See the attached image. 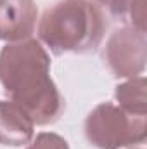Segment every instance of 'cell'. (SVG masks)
Returning <instances> with one entry per match:
<instances>
[{"label":"cell","mask_w":147,"mask_h":149,"mask_svg":"<svg viewBox=\"0 0 147 149\" xmlns=\"http://www.w3.org/2000/svg\"><path fill=\"white\" fill-rule=\"evenodd\" d=\"M35 123L28 113L10 101H0V144L10 148L26 146L33 139Z\"/></svg>","instance_id":"6"},{"label":"cell","mask_w":147,"mask_h":149,"mask_svg":"<svg viewBox=\"0 0 147 149\" xmlns=\"http://www.w3.org/2000/svg\"><path fill=\"white\" fill-rule=\"evenodd\" d=\"M104 64L114 78H133L146 71L147 37L132 26H121L111 33L102 50Z\"/></svg>","instance_id":"4"},{"label":"cell","mask_w":147,"mask_h":149,"mask_svg":"<svg viewBox=\"0 0 147 149\" xmlns=\"http://www.w3.org/2000/svg\"><path fill=\"white\" fill-rule=\"evenodd\" d=\"M0 85L10 102L37 127L55 123L66 101L50 76V56L37 38L5 43L0 50Z\"/></svg>","instance_id":"1"},{"label":"cell","mask_w":147,"mask_h":149,"mask_svg":"<svg viewBox=\"0 0 147 149\" xmlns=\"http://www.w3.org/2000/svg\"><path fill=\"white\" fill-rule=\"evenodd\" d=\"M90 2H94V3H97V5H104V7H107V3H109L111 0H90Z\"/></svg>","instance_id":"10"},{"label":"cell","mask_w":147,"mask_h":149,"mask_svg":"<svg viewBox=\"0 0 147 149\" xmlns=\"http://www.w3.org/2000/svg\"><path fill=\"white\" fill-rule=\"evenodd\" d=\"M147 80L139 74L133 78H126V81L118 83L114 90V99L118 106L133 114H147Z\"/></svg>","instance_id":"7"},{"label":"cell","mask_w":147,"mask_h":149,"mask_svg":"<svg viewBox=\"0 0 147 149\" xmlns=\"http://www.w3.org/2000/svg\"><path fill=\"white\" fill-rule=\"evenodd\" d=\"M85 137L97 149H123L144 144L147 116L125 111L114 102H101L85 120Z\"/></svg>","instance_id":"3"},{"label":"cell","mask_w":147,"mask_h":149,"mask_svg":"<svg viewBox=\"0 0 147 149\" xmlns=\"http://www.w3.org/2000/svg\"><path fill=\"white\" fill-rule=\"evenodd\" d=\"M26 149H69V144L64 137L54 132H40L37 137L28 142Z\"/></svg>","instance_id":"9"},{"label":"cell","mask_w":147,"mask_h":149,"mask_svg":"<svg viewBox=\"0 0 147 149\" xmlns=\"http://www.w3.org/2000/svg\"><path fill=\"white\" fill-rule=\"evenodd\" d=\"M107 21L101 5L90 0H59L42 14L38 42L54 56L94 54L106 37Z\"/></svg>","instance_id":"2"},{"label":"cell","mask_w":147,"mask_h":149,"mask_svg":"<svg viewBox=\"0 0 147 149\" xmlns=\"http://www.w3.org/2000/svg\"><path fill=\"white\" fill-rule=\"evenodd\" d=\"M111 16L139 31H146V0H111L107 3Z\"/></svg>","instance_id":"8"},{"label":"cell","mask_w":147,"mask_h":149,"mask_svg":"<svg viewBox=\"0 0 147 149\" xmlns=\"http://www.w3.org/2000/svg\"><path fill=\"white\" fill-rule=\"evenodd\" d=\"M37 21L35 0H0V40L12 43L31 38Z\"/></svg>","instance_id":"5"}]
</instances>
